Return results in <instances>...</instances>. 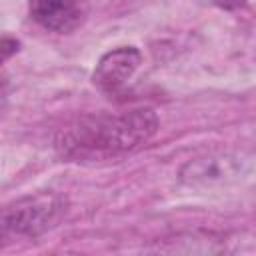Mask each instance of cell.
Wrapping results in <instances>:
<instances>
[{
    "label": "cell",
    "instance_id": "obj_8",
    "mask_svg": "<svg viewBox=\"0 0 256 256\" xmlns=\"http://www.w3.org/2000/svg\"><path fill=\"white\" fill-rule=\"evenodd\" d=\"M212 2L222 10H236L246 4V0H212Z\"/></svg>",
    "mask_w": 256,
    "mask_h": 256
},
{
    "label": "cell",
    "instance_id": "obj_1",
    "mask_svg": "<svg viewBox=\"0 0 256 256\" xmlns=\"http://www.w3.org/2000/svg\"><path fill=\"white\" fill-rule=\"evenodd\" d=\"M156 130L158 116L150 108L84 114L58 128L54 150L68 162H104L142 148Z\"/></svg>",
    "mask_w": 256,
    "mask_h": 256
},
{
    "label": "cell",
    "instance_id": "obj_3",
    "mask_svg": "<svg viewBox=\"0 0 256 256\" xmlns=\"http://www.w3.org/2000/svg\"><path fill=\"white\" fill-rule=\"evenodd\" d=\"M140 62L142 54L136 46H118L98 60L92 82L104 92H116L134 76Z\"/></svg>",
    "mask_w": 256,
    "mask_h": 256
},
{
    "label": "cell",
    "instance_id": "obj_4",
    "mask_svg": "<svg viewBox=\"0 0 256 256\" xmlns=\"http://www.w3.org/2000/svg\"><path fill=\"white\" fill-rule=\"evenodd\" d=\"M238 158L230 154H210L186 162L180 170V180L188 186H214L234 180L240 174Z\"/></svg>",
    "mask_w": 256,
    "mask_h": 256
},
{
    "label": "cell",
    "instance_id": "obj_5",
    "mask_svg": "<svg viewBox=\"0 0 256 256\" xmlns=\"http://www.w3.org/2000/svg\"><path fill=\"white\" fill-rule=\"evenodd\" d=\"M28 10L38 26L58 34H68L82 22L78 0H30Z\"/></svg>",
    "mask_w": 256,
    "mask_h": 256
},
{
    "label": "cell",
    "instance_id": "obj_6",
    "mask_svg": "<svg viewBox=\"0 0 256 256\" xmlns=\"http://www.w3.org/2000/svg\"><path fill=\"white\" fill-rule=\"evenodd\" d=\"M158 252H184V254H214L226 250L224 244L218 240H212L210 236H198V234H180L174 240H164L162 246L156 248Z\"/></svg>",
    "mask_w": 256,
    "mask_h": 256
},
{
    "label": "cell",
    "instance_id": "obj_7",
    "mask_svg": "<svg viewBox=\"0 0 256 256\" xmlns=\"http://www.w3.org/2000/svg\"><path fill=\"white\" fill-rule=\"evenodd\" d=\"M18 46H20V42H18L16 38L4 36V38H2V58H4V60H8L14 52H18Z\"/></svg>",
    "mask_w": 256,
    "mask_h": 256
},
{
    "label": "cell",
    "instance_id": "obj_2",
    "mask_svg": "<svg viewBox=\"0 0 256 256\" xmlns=\"http://www.w3.org/2000/svg\"><path fill=\"white\" fill-rule=\"evenodd\" d=\"M66 212V200L54 192L18 198L2 210V240H34L52 230Z\"/></svg>",
    "mask_w": 256,
    "mask_h": 256
}]
</instances>
